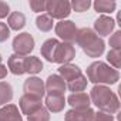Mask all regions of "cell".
Here are the masks:
<instances>
[{
	"mask_svg": "<svg viewBox=\"0 0 121 121\" xmlns=\"http://www.w3.org/2000/svg\"><path fill=\"white\" fill-rule=\"evenodd\" d=\"M46 12L51 19L64 20L71 13V6L67 0H48L46 2Z\"/></svg>",
	"mask_w": 121,
	"mask_h": 121,
	"instance_id": "obj_4",
	"label": "cell"
},
{
	"mask_svg": "<svg viewBox=\"0 0 121 121\" xmlns=\"http://www.w3.org/2000/svg\"><path fill=\"white\" fill-rule=\"evenodd\" d=\"M114 27H115V22L108 16H100L94 23V29L100 36H110Z\"/></svg>",
	"mask_w": 121,
	"mask_h": 121,
	"instance_id": "obj_12",
	"label": "cell"
},
{
	"mask_svg": "<svg viewBox=\"0 0 121 121\" xmlns=\"http://www.w3.org/2000/svg\"><path fill=\"white\" fill-rule=\"evenodd\" d=\"M27 121H50V112L47 108L41 107L40 110L27 115Z\"/></svg>",
	"mask_w": 121,
	"mask_h": 121,
	"instance_id": "obj_25",
	"label": "cell"
},
{
	"mask_svg": "<svg viewBox=\"0 0 121 121\" xmlns=\"http://www.w3.org/2000/svg\"><path fill=\"white\" fill-rule=\"evenodd\" d=\"M108 63L112 66V69H120L121 67V50H110L107 54Z\"/></svg>",
	"mask_w": 121,
	"mask_h": 121,
	"instance_id": "obj_26",
	"label": "cell"
},
{
	"mask_svg": "<svg viewBox=\"0 0 121 121\" xmlns=\"http://www.w3.org/2000/svg\"><path fill=\"white\" fill-rule=\"evenodd\" d=\"M19 105H20V111H22L23 114L30 115V114H33L34 111L40 110V108L43 107V103H41V98H37V97L24 94V95L20 97Z\"/></svg>",
	"mask_w": 121,
	"mask_h": 121,
	"instance_id": "obj_10",
	"label": "cell"
},
{
	"mask_svg": "<svg viewBox=\"0 0 121 121\" xmlns=\"http://www.w3.org/2000/svg\"><path fill=\"white\" fill-rule=\"evenodd\" d=\"M0 64H2V56H0Z\"/></svg>",
	"mask_w": 121,
	"mask_h": 121,
	"instance_id": "obj_34",
	"label": "cell"
},
{
	"mask_svg": "<svg viewBox=\"0 0 121 121\" xmlns=\"http://www.w3.org/2000/svg\"><path fill=\"white\" fill-rule=\"evenodd\" d=\"M60 44V41L57 39H48L46 40L43 44H41V56L50 63H54V54H56V50H57V46Z\"/></svg>",
	"mask_w": 121,
	"mask_h": 121,
	"instance_id": "obj_17",
	"label": "cell"
},
{
	"mask_svg": "<svg viewBox=\"0 0 121 121\" xmlns=\"http://www.w3.org/2000/svg\"><path fill=\"white\" fill-rule=\"evenodd\" d=\"M77 31H78V29L76 27L74 22H71V20H61L56 24V34L60 39H63L64 43H70V44L76 43Z\"/></svg>",
	"mask_w": 121,
	"mask_h": 121,
	"instance_id": "obj_5",
	"label": "cell"
},
{
	"mask_svg": "<svg viewBox=\"0 0 121 121\" xmlns=\"http://www.w3.org/2000/svg\"><path fill=\"white\" fill-rule=\"evenodd\" d=\"M7 24H9V29L19 31L26 26V16L22 12H13L7 19Z\"/></svg>",
	"mask_w": 121,
	"mask_h": 121,
	"instance_id": "obj_20",
	"label": "cell"
},
{
	"mask_svg": "<svg viewBox=\"0 0 121 121\" xmlns=\"http://www.w3.org/2000/svg\"><path fill=\"white\" fill-rule=\"evenodd\" d=\"M46 91L48 93V95H64V91L67 88L66 81L57 76V74H51L47 77V81L44 84Z\"/></svg>",
	"mask_w": 121,
	"mask_h": 121,
	"instance_id": "obj_8",
	"label": "cell"
},
{
	"mask_svg": "<svg viewBox=\"0 0 121 121\" xmlns=\"http://www.w3.org/2000/svg\"><path fill=\"white\" fill-rule=\"evenodd\" d=\"M6 76H7V67L3 66V64H0V80L4 78Z\"/></svg>",
	"mask_w": 121,
	"mask_h": 121,
	"instance_id": "obj_33",
	"label": "cell"
},
{
	"mask_svg": "<svg viewBox=\"0 0 121 121\" xmlns=\"http://www.w3.org/2000/svg\"><path fill=\"white\" fill-rule=\"evenodd\" d=\"M94 9L95 12L98 13H111L115 10V2H112V0H97V2H94Z\"/></svg>",
	"mask_w": 121,
	"mask_h": 121,
	"instance_id": "obj_24",
	"label": "cell"
},
{
	"mask_svg": "<svg viewBox=\"0 0 121 121\" xmlns=\"http://www.w3.org/2000/svg\"><path fill=\"white\" fill-rule=\"evenodd\" d=\"M43 70V63L39 57L30 56L24 58V71L29 74H37Z\"/></svg>",
	"mask_w": 121,
	"mask_h": 121,
	"instance_id": "obj_19",
	"label": "cell"
},
{
	"mask_svg": "<svg viewBox=\"0 0 121 121\" xmlns=\"http://www.w3.org/2000/svg\"><path fill=\"white\" fill-rule=\"evenodd\" d=\"M9 37H10V29H9V26L0 22V43L6 41Z\"/></svg>",
	"mask_w": 121,
	"mask_h": 121,
	"instance_id": "obj_30",
	"label": "cell"
},
{
	"mask_svg": "<svg viewBox=\"0 0 121 121\" xmlns=\"http://www.w3.org/2000/svg\"><path fill=\"white\" fill-rule=\"evenodd\" d=\"M66 100L64 95H47L46 97V107L51 112H60L64 110Z\"/></svg>",
	"mask_w": 121,
	"mask_h": 121,
	"instance_id": "obj_18",
	"label": "cell"
},
{
	"mask_svg": "<svg viewBox=\"0 0 121 121\" xmlns=\"http://www.w3.org/2000/svg\"><path fill=\"white\" fill-rule=\"evenodd\" d=\"M67 103L74 110H83V108H90L91 100H90V95L86 94V93H76V94L69 95Z\"/></svg>",
	"mask_w": 121,
	"mask_h": 121,
	"instance_id": "obj_13",
	"label": "cell"
},
{
	"mask_svg": "<svg viewBox=\"0 0 121 121\" xmlns=\"http://www.w3.org/2000/svg\"><path fill=\"white\" fill-rule=\"evenodd\" d=\"M0 121H23V117L17 105L6 104L0 108Z\"/></svg>",
	"mask_w": 121,
	"mask_h": 121,
	"instance_id": "obj_14",
	"label": "cell"
},
{
	"mask_svg": "<svg viewBox=\"0 0 121 121\" xmlns=\"http://www.w3.org/2000/svg\"><path fill=\"white\" fill-rule=\"evenodd\" d=\"M70 6L77 13H83V12L88 10V7L91 6V2H90V0H74L73 3H70Z\"/></svg>",
	"mask_w": 121,
	"mask_h": 121,
	"instance_id": "obj_27",
	"label": "cell"
},
{
	"mask_svg": "<svg viewBox=\"0 0 121 121\" xmlns=\"http://www.w3.org/2000/svg\"><path fill=\"white\" fill-rule=\"evenodd\" d=\"M53 24H54V22L48 14H40L36 19V26H37V29L40 31H44V33L50 31L53 29Z\"/></svg>",
	"mask_w": 121,
	"mask_h": 121,
	"instance_id": "obj_23",
	"label": "cell"
},
{
	"mask_svg": "<svg viewBox=\"0 0 121 121\" xmlns=\"http://www.w3.org/2000/svg\"><path fill=\"white\" fill-rule=\"evenodd\" d=\"M29 4H30V9L33 12H36V13L46 10V2L44 0H30Z\"/></svg>",
	"mask_w": 121,
	"mask_h": 121,
	"instance_id": "obj_29",
	"label": "cell"
},
{
	"mask_svg": "<svg viewBox=\"0 0 121 121\" xmlns=\"http://www.w3.org/2000/svg\"><path fill=\"white\" fill-rule=\"evenodd\" d=\"M10 12V7L6 2H0V19H3V17H7Z\"/></svg>",
	"mask_w": 121,
	"mask_h": 121,
	"instance_id": "obj_32",
	"label": "cell"
},
{
	"mask_svg": "<svg viewBox=\"0 0 121 121\" xmlns=\"http://www.w3.org/2000/svg\"><path fill=\"white\" fill-rule=\"evenodd\" d=\"M120 78V73L118 70L110 67L108 64L103 63V61H94L87 67V80L103 86V84H115Z\"/></svg>",
	"mask_w": 121,
	"mask_h": 121,
	"instance_id": "obj_3",
	"label": "cell"
},
{
	"mask_svg": "<svg viewBox=\"0 0 121 121\" xmlns=\"http://www.w3.org/2000/svg\"><path fill=\"white\" fill-rule=\"evenodd\" d=\"M24 56H19V54H12L7 60V67L10 70V73H13L14 76H22L24 74Z\"/></svg>",
	"mask_w": 121,
	"mask_h": 121,
	"instance_id": "obj_16",
	"label": "cell"
},
{
	"mask_svg": "<svg viewBox=\"0 0 121 121\" xmlns=\"http://www.w3.org/2000/svg\"><path fill=\"white\" fill-rule=\"evenodd\" d=\"M76 57V48L70 43H60L57 46L56 54H54V63L58 64H69L71 60Z\"/></svg>",
	"mask_w": 121,
	"mask_h": 121,
	"instance_id": "obj_7",
	"label": "cell"
},
{
	"mask_svg": "<svg viewBox=\"0 0 121 121\" xmlns=\"http://www.w3.org/2000/svg\"><path fill=\"white\" fill-rule=\"evenodd\" d=\"M58 73H60V77H61L63 80H67V83L74 80V78H77V77H80L83 74L81 69L78 66L70 64V63L69 64H61L58 67Z\"/></svg>",
	"mask_w": 121,
	"mask_h": 121,
	"instance_id": "obj_15",
	"label": "cell"
},
{
	"mask_svg": "<svg viewBox=\"0 0 121 121\" xmlns=\"http://www.w3.org/2000/svg\"><path fill=\"white\" fill-rule=\"evenodd\" d=\"M12 46H13L14 54L27 56L34 48V39H33V36L30 33H20V34H17L14 37Z\"/></svg>",
	"mask_w": 121,
	"mask_h": 121,
	"instance_id": "obj_6",
	"label": "cell"
},
{
	"mask_svg": "<svg viewBox=\"0 0 121 121\" xmlns=\"http://www.w3.org/2000/svg\"><path fill=\"white\" fill-rule=\"evenodd\" d=\"M23 90H24V94L33 95V97H37V98H43V95L46 94L44 83L39 77H29L24 81Z\"/></svg>",
	"mask_w": 121,
	"mask_h": 121,
	"instance_id": "obj_9",
	"label": "cell"
},
{
	"mask_svg": "<svg viewBox=\"0 0 121 121\" xmlns=\"http://www.w3.org/2000/svg\"><path fill=\"white\" fill-rule=\"evenodd\" d=\"M90 100L107 114H115L120 110V101L115 93H112L105 86H94L90 93Z\"/></svg>",
	"mask_w": 121,
	"mask_h": 121,
	"instance_id": "obj_1",
	"label": "cell"
},
{
	"mask_svg": "<svg viewBox=\"0 0 121 121\" xmlns=\"http://www.w3.org/2000/svg\"><path fill=\"white\" fill-rule=\"evenodd\" d=\"M87 83H88L87 77L81 74L80 77H77V78L69 81L67 88H69L70 91H73V94H76V93H83V91L86 90V87H87Z\"/></svg>",
	"mask_w": 121,
	"mask_h": 121,
	"instance_id": "obj_21",
	"label": "cell"
},
{
	"mask_svg": "<svg viewBox=\"0 0 121 121\" xmlns=\"http://www.w3.org/2000/svg\"><path fill=\"white\" fill-rule=\"evenodd\" d=\"M13 98V87L10 83L0 81V105L10 103Z\"/></svg>",
	"mask_w": 121,
	"mask_h": 121,
	"instance_id": "obj_22",
	"label": "cell"
},
{
	"mask_svg": "<svg viewBox=\"0 0 121 121\" xmlns=\"http://www.w3.org/2000/svg\"><path fill=\"white\" fill-rule=\"evenodd\" d=\"M76 43L83 48V51L88 56V57H100L104 53L105 48V43L103 39H100L94 30L88 29V27H83L77 31V39Z\"/></svg>",
	"mask_w": 121,
	"mask_h": 121,
	"instance_id": "obj_2",
	"label": "cell"
},
{
	"mask_svg": "<svg viewBox=\"0 0 121 121\" xmlns=\"http://www.w3.org/2000/svg\"><path fill=\"white\" fill-rule=\"evenodd\" d=\"M94 118V110L91 108H83V110H74L66 112L64 121H93Z\"/></svg>",
	"mask_w": 121,
	"mask_h": 121,
	"instance_id": "obj_11",
	"label": "cell"
},
{
	"mask_svg": "<svg viewBox=\"0 0 121 121\" xmlns=\"http://www.w3.org/2000/svg\"><path fill=\"white\" fill-rule=\"evenodd\" d=\"M93 121H114V117L111 114H107V112H103V111H98V112H94V118Z\"/></svg>",
	"mask_w": 121,
	"mask_h": 121,
	"instance_id": "obj_31",
	"label": "cell"
},
{
	"mask_svg": "<svg viewBox=\"0 0 121 121\" xmlns=\"http://www.w3.org/2000/svg\"><path fill=\"white\" fill-rule=\"evenodd\" d=\"M110 46L111 50H121V31H115L112 33V36L110 37Z\"/></svg>",
	"mask_w": 121,
	"mask_h": 121,
	"instance_id": "obj_28",
	"label": "cell"
}]
</instances>
